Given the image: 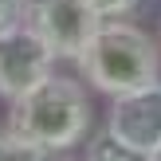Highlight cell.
Returning <instances> with one entry per match:
<instances>
[{"instance_id": "3", "label": "cell", "mask_w": 161, "mask_h": 161, "mask_svg": "<svg viewBox=\"0 0 161 161\" xmlns=\"http://www.w3.org/2000/svg\"><path fill=\"white\" fill-rule=\"evenodd\" d=\"M20 24L51 47L55 59L75 63L98 31L102 16L91 0H20Z\"/></svg>"}, {"instance_id": "11", "label": "cell", "mask_w": 161, "mask_h": 161, "mask_svg": "<svg viewBox=\"0 0 161 161\" xmlns=\"http://www.w3.org/2000/svg\"><path fill=\"white\" fill-rule=\"evenodd\" d=\"M47 161H71V157H47Z\"/></svg>"}, {"instance_id": "4", "label": "cell", "mask_w": 161, "mask_h": 161, "mask_svg": "<svg viewBox=\"0 0 161 161\" xmlns=\"http://www.w3.org/2000/svg\"><path fill=\"white\" fill-rule=\"evenodd\" d=\"M55 55L36 31H28L20 20L0 28V98L16 102L20 94H28L36 83H43L55 71Z\"/></svg>"}, {"instance_id": "6", "label": "cell", "mask_w": 161, "mask_h": 161, "mask_svg": "<svg viewBox=\"0 0 161 161\" xmlns=\"http://www.w3.org/2000/svg\"><path fill=\"white\" fill-rule=\"evenodd\" d=\"M83 146H86V157H83V161H149V157L134 153V149L118 146V142L106 138V134H94V138H86Z\"/></svg>"}, {"instance_id": "12", "label": "cell", "mask_w": 161, "mask_h": 161, "mask_svg": "<svg viewBox=\"0 0 161 161\" xmlns=\"http://www.w3.org/2000/svg\"><path fill=\"white\" fill-rule=\"evenodd\" d=\"M157 43H161V36H157Z\"/></svg>"}, {"instance_id": "2", "label": "cell", "mask_w": 161, "mask_h": 161, "mask_svg": "<svg viewBox=\"0 0 161 161\" xmlns=\"http://www.w3.org/2000/svg\"><path fill=\"white\" fill-rule=\"evenodd\" d=\"M75 67L91 91L118 98L161 83V43L134 20H102Z\"/></svg>"}, {"instance_id": "7", "label": "cell", "mask_w": 161, "mask_h": 161, "mask_svg": "<svg viewBox=\"0 0 161 161\" xmlns=\"http://www.w3.org/2000/svg\"><path fill=\"white\" fill-rule=\"evenodd\" d=\"M0 161H47L43 149L28 146L24 138H16V134L0 130Z\"/></svg>"}, {"instance_id": "10", "label": "cell", "mask_w": 161, "mask_h": 161, "mask_svg": "<svg viewBox=\"0 0 161 161\" xmlns=\"http://www.w3.org/2000/svg\"><path fill=\"white\" fill-rule=\"evenodd\" d=\"M149 161H161V146H157V149H153V153H149Z\"/></svg>"}, {"instance_id": "5", "label": "cell", "mask_w": 161, "mask_h": 161, "mask_svg": "<svg viewBox=\"0 0 161 161\" xmlns=\"http://www.w3.org/2000/svg\"><path fill=\"white\" fill-rule=\"evenodd\" d=\"M102 134L114 138L118 146H126V149H134V153L149 157L161 146V83L110 98L106 130H102Z\"/></svg>"}, {"instance_id": "9", "label": "cell", "mask_w": 161, "mask_h": 161, "mask_svg": "<svg viewBox=\"0 0 161 161\" xmlns=\"http://www.w3.org/2000/svg\"><path fill=\"white\" fill-rule=\"evenodd\" d=\"M20 20V0H0V28Z\"/></svg>"}, {"instance_id": "8", "label": "cell", "mask_w": 161, "mask_h": 161, "mask_svg": "<svg viewBox=\"0 0 161 161\" xmlns=\"http://www.w3.org/2000/svg\"><path fill=\"white\" fill-rule=\"evenodd\" d=\"M91 4H94V12L102 20H130L146 0H91Z\"/></svg>"}, {"instance_id": "1", "label": "cell", "mask_w": 161, "mask_h": 161, "mask_svg": "<svg viewBox=\"0 0 161 161\" xmlns=\"http://www.w3.org/2000/svg\"><path fill=\"white\" fill-rule=\"evenodd\" d=\"M94 106H91V86L75 75H51L36 83L28 94L8 102V134L24 138L28 146L43 149L47 157L67 153L91 138Z\"/></svg>"}]
</instances>
